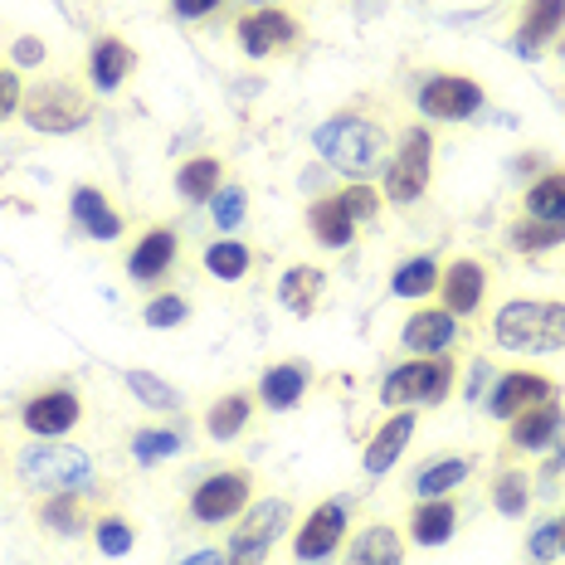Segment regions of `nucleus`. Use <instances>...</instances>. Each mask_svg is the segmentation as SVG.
I'll list each match as a JSON object with an SVG mask.
<instances>
[{"instance_id":"dca6fc26","label":"nucleus","mask_w":565,"mask_h":565,"mask_svg":"<svg viewBox=\"0 0 565 565\" xmlns=\"http://www.w3.org/2000/svg\"><path fill=\"white\" fill-rule=\"evenodd\" d=\"M439 298L454 317L478 312L482 298H488V268H482L478 258H454V264L439 274Z\"/></svg>"},{"instance_id":"2eb2a0df","label":"nucleus","mask_w":565,"mask_h":565,"mask_svg":"<svg viewBox=\"0 0 565 565\" xmlns=\"http://www.w3.org/2000/svg\"><path fill=\"white\" fill-rule=\"evenodd\" d=\"M512 424V434H508V444L516 454H546L551 444L565 434V405H561V395L556 399H541V405L532 409H522Z\"/></svg>"},{"instance_id":"473e14b6","label":"nucleus","mask_w":565,"mask_h":565,"mask_svg":"<svg viewBox=\"0 0 565 565\" xmlns=\"http://www.w3.org/2000/svg\"><path fill=\"white\" fill-rule=\"evenodd\" d=\"M434 288H439V264H434L429 254L405 258V264L391 274V292H395V298H429Z\"/></svg>"},{"instance_id":"a211bd4d","label":"nucleus","mask_w":565,"mask_h":565,"mask_svg":"<svg viewBox=\"0 0 565 565\" xmlns=\"http://www.w3.org/2000/svg\"><path fill=\"white\" fill-rule=\"evenodd\" d=\"M175 258H181V239H175V230H147L141 239L132 244V254H127V278L137 282H161L175 268Z\"/></svg>"},{"instance_id":"49530a36","label":"nucleus","mask_w":565,"mask_h":565,"mask_svg":"<svg viewBox=\"0 0 565 565\" xmlns=\"http://www.w3.org/2000/svg\"><path fill=\"white\" fill-rule=\"evenodd\" d=\"M175 565H230L225 551H191V556H181Z\"/></svg>"},{"instance_id":"5701e85b","label":"nucleus","mask_w":565,"mask_h":565,"mask_svg":"<svg viewBox=\"0 0 565 565\" xmlns=\"http://www.w3.org/2000/svg\"><path fill=\"white\" fill-rule=\"evenodd\" d=\"M322 298H327V274H322V268H312V264H292L288 274L278 278V302H282V312H292V317H312L317 308H322Z\"/></svg>"},{"instance_id":"6ab92c4d","label":"nucleus","mask_w":565,"mask_h":565,"mask_svg":"<svg viewBox=\"0 0 565 565\" xmlns=\"http://www.w3.org/2000/svg\"><path fill=\"white\" fill-rule=\"evenodd\" d=\"M137 68V50L127 40H117V34H103V40H93L88 50V84L98 93H117L132 78Z\"/></svg>"},{"instance_id":"1a4fd4ad","label":"nucleus","mask_w":565,"mask_h":565,"mask_svg":"<svg viewBox=\"0 0 565 565\" xmlns=\"http://www.w3.org/2000/svg\"><path fill=\"white\" fill-rule=\"evenodd\" d=\"M482 108V84L468 74H434L419 88V113L429 122H468Z\"/></svg>"},{"instance_id":"39448f33","label":"nucleus","mask_w":565,"mask_h":565,"mask_svg":"<svg viewBox=\"0 0 565 565\" xmlns=\"http://www.w3.org/2000/svg\"><path fill=\"white\" fill-rule=\"evenodd\" d=\"M454 381H458V361L449 351H444V356H429V361H405V366L381 381V405L385 409L439 405V399H449Z\"/></svg>"},{"instance_id":"a18cd8bd","label":"nucleus","mask_w":565,"mask_h":565,"mask_svg":"<svg viewBox=\"0 0 565 565\" xmlns=\"http://www.w3.org/2000/svg\"><path fill=\"white\" fill-rule=\"evenodd\" d=\"M15 64H20V68L44 64V44L34 40V34H20V40H15Z\"/></svg>"},{"instance_id":"9b49d317","label":"nucleus","mask_w":565,"mask_h":565,"mask_svg":"<svg viewBox=\"0 0 565 565\" xmlns=\"http://www.w3.org/2000/svg\"><path fill=\"white\" fill-rule=\"evenodd\" d=\"M347 541V508L341 502H317V508L302 516L298 536H292V556H298L302 565L332 556V551Z\"/></svg>"},{"instance_id":"f257e3e1","label":"nucleus","mask_w":565,"mask_h":565,"mask_svg":"<svg viewBox=\"0 0 565 565\" xmlns=\"http://www.w3.org/2000/svg\"><path fill=\"white\" fill-rule=\"evenodd\" d=\"M312 147L322 151L341 175H351V181H366L371 171H385V132L371 117H356V113L327 117L312 132Z\"/></svg>"},{"instance_id":"f03ea898","label":"nucleus","mask_w":565,"mask_h":565,"mask_svg":"<svg viewBox=\"0 0 565 565\" xmlns=\"http://www.w3.org/2000/svg\"><path fill=\"white\" fill-rule=\"evenodd\" d=\"M492 341L516 356H546V351H565V302H536L516 298L492 317Z\"/></svg>"},{"instance_id":"f8f14e48","label":"nucleus","mask_w":565,"mask_h":565,"mask_svg":"<svg viewBox=\"0 0 565 565\" xmlns=\"http://www.w3.org/2000/svg\"><path fill=\"white\" fill-rule=\"evenodd\" d=\"M556 381L551 375H541V371H508V375H498V385H492V395H488V415L492 419H516L522 409H532L541 405V399H556Z\"/></svg>"},{"instance_id":"bb28decb","label":"nucleus","mask_w":565,"mask_h":565,"mask_svg":"<svg viewBox=\"0 0 565 565\" xmlns=\"http://www.w3.org/2000/svg\"><path fill=\"white\" fill-rule=\"evenodd\" d=\"M249 419H254V395L249 391H225L215 405L205 409V429H210V439H220V444L239 439V434L249 429Z\"/></svg>"},{"instance_id":"a878e982","label":"nucleus","mask_w":565,"mask_h":565,"mask_svg":"<svg viewBox=\"0 0 565 565\" xmlns=\"http://www.w3.org/2000/svg\"><path fill=\"white\" fill-rule=\"evenodd\" d=\"M454 532H458V508L449 498H429L409 512V541L415 546H444V541H454Z\"/></svg>"},{"instance_id":"4468645a","label":"nucleus","mask_w":565,"mask_h":565,"mask_svg":"<svg viewBox=\"0 0 565 565\" xmlns=\"http://www.w3.org/2000/svg\"><path fill=\"white\" fill-rule=\"evenodd\" d=\"M561 34H565V0H526L522 25L512 30V54L541 58V50L556 44Z\"/></svg>"},{"instance_id":"c756f323","label":"nucleus","mask_w":565,"mask_h":565,"mask_svg":"<svg viewBox=\"0 0 565 565\" xmlns=\"http://www.w3.org/2000/svg\"><path fill=\"white\" fill-rule=\"evenodd\" d=\"M40 526L54 536H84L88 532V508L78 492H68V498H44L40 502Z\"/></svg>"},{"instance_id":"0eeeda50","label":"nucleus","mask_w":565,"mask_h":565,"mask_svg":"<svg viewBox=\"0 0 565 565\" xmlns=\"http://www.w3.org/2000/svg\"><path fill=\"white\" fill-rule=\"evenodd\" d=\"M288 502L282 498H264V502H249L244 508V522L230 532V565H264L268 546L282 536V526H288Z\"/></svg>"},{"instance_id":"de8ad7c7","label":"nucleus","mask_w":565,"mask_h":565,"mask_svg":"<svg viewBox=\"0 0 565 565\" xmlns=\"http://www.w3.org/2000/svg\"><path fill=\"white\" fill-rule=\"evenodd\" d=\"M561 541H565V512H561Z\"/></svg>"},{"instance_id":"f3484780","label":"nucleus","mask_w":565,"mask_h":565,"mask_svg":"<svg viewBox=\"0 0 565 565\" xmlns=\"http://www.w3.org/2000/svg\"><path fill=\"white\" fill-rule=\"evenodd\" d=\"M409 434H415V409H391V419H385L381 429L371 434L366 454H361V468H366V478L391 473V468L399 463V454L409 449Z\"/></svg>"},{"instance_id":"72a5a7b5","label":"nucleus","mask_w":565,"mask_h":565,"mask_svg":"<svg viewBox=\"0 0 565 565\" xmlns=\"http://www.w3.org/2000/svg\"><path fill=\"white\" fill-rule=\"evenodd\" d=\"M122 385L132 391L147 409H181V391L175 385H167L161 375H151V371H122Z\"/></svg>"},{"instance_id":"4be33fe9","label":"nucleus","mask_w":565,"mask_h":565,"mask_svg":"<svg viewBox=\"0 0 565 565\" xmlns=\"http://www.w3.org/2000/svg\"><path fill=\"white\" fill-rule=\"evenodd\" d=\"M341 565H405V541H399V532L385 522L361 526V532L347 541Z\"/></svg>"},{"instance_id":"393cba45","label":"nucleus","mask_w":565,"mask_h":565,"mask_svg":"<svg viewBox=\"0 0 565 565\" xmlns=\"http://www.w3.org/2000/svg\"><path fill=\"white\" fill-rule=\"evenodd\" d=\"M302 395H308V366H298V361H278V366H268L258 375V395L268 409H298Z\"/></svg>"},{"instance_id":"20e7f679","label":"nucleus","mask_w":565,"mask_h":565,"mask_svg":"<svg viewBox=\"0 0 565 565\" xmlns=\"http://www.w3.org/2000/svg\"><path fill=\"white\" fill-rule=\"evenodd\" d=\"M20 117L44 137H68V132H84L88 127L93 103H88V93L78 84H68V78H44V84H34L25 93Z\"/></svg>"},{"instance_id":"ddd939ff","label":"nucleus","mask_w":565,"mask_h":565,"mask_svg":"<svg viewBox=\"0 0 565 565\" xmlns=\"http://www.w3.org/2000/svg\"><path fill=\"white\" fill-rule=\"evenodd\" d=\"M292 40H298V20L288 15V10H254V15L239 20V50L249 58H274L282 50H292Z\"/></svg>"},{"instance_id":"f704fd0d","label":"nucleus","mask_w":565,"mask_h":565,"mask_svg":"<svg viewBox=\"0 0 565 565\" xmlns=\"http://www.w3.org/2000/svg\"><path fill=\"white\" fill-rule=\"evenodd\" d=\"M508 239L516 254H546V249H556V244H565V225H551V220H516Z\"/></svg>"},{"instance_id":"6e6552de","label":"nucleus","mask_w":565,"mask_h":565,"mask_svg":"<svg viewBox=\"0 0 565 565\" xmlns=\"http://www.w3.org/2000/svg\"><path fill=\"white\" fill-rule=\"evenodd\" d=\"M249 498H254V478L244 473V468H220V473H210L205 482H195L191 516L205 526H220L249 508Z\"/></svg>"},{"instance_id":"7ed1b4c3","label":"nucleus","mask_w":565,"mask_h":565,"mask_svg":"<svg viewBox=\"0 0 565 565\" xmlns=\"http://www.w3.org/2000/svg\"><path fill=\"white\" fill-rule=\"evenodd\" d=\"M20 482L40 498H68V492H93V458L74 444H58V439H40L30 444L25 454L15 458Z\"/></svg>"},{"instance_id":"a19ab883","label":"nucleus","mask_w":565,"mask_h":565,"mask_svg":"<svg viewBox=\"0 0 565 565\" xmlns=\"http://www.w3.org/2000/svg\"><path fill=\"white\" fill-rule=\"evenodd\" d=\"M341 205H347V215L356 220V225H371V220L381 215V191H371L366 181H351L347 191H341Z\"/></svg>"},{"instance_id":"2f4dec72","label":"nucleus","mask_w":565,"mask_h":565,"mask_svg":"<svg viewBox=\"0 0 565 565\" xmlns=\"http://www.w3.org/2000/svg\"><path fill=\"white\" fill-rule=\"evenodd\" d=\"M468 478V458H439V463H424L415 473V498L429 502V498H449L458 482Z\"/></svg>"},{"instance_id":"c9c22d12","label":"nucleus","mask_w":565,"mask_h":565,"mask_svg":"<svg viewBox=\"0 0 565 565\" xmlns=\"http://www.w3.org/2000/svg\"><path fill=\"white\" fill-rule=\"evenodd\" d=\"M93 541H98V551H103L108 561H122L127 551L137 546V526L127 522V516L108 512V516H98V522H93Z\"/></svg>"},{"instance_id":"ea45409f","label":"nucleus","mask_w":565,"mask_h":565,"mask_svg":"<svg viewBox=\"0 0 565 565\" xmlns=\"http://www.w3.org/2000/svg\"><path fill=\"white\" fill-rule=\"evenodd\" d=\"M132 454H137V463H161V458H175V454H181V434H171V429H141L137 439H132Z\"/></svg>"},{"instance_id":"aec40b11","label":"nucleus","mask_w":565,"mask_h":565,"mask_svg":"<svg viewBox=\"0 0 565 565\" xmlns=\"http://www.w3.org/2000/svg\"><path fill=\"white\" fill-rule=\"evenodd\" d=\"M454 337H458V317L449 308H419L399 332L405 351H415V356H444L454 347Z\"/></svg>"},{"instance_id":"4c0bfd02","label":"nucleus","mask_w":565,"mask_h":565,"mask_svg":"<svg viewBox=\"0 0 565 565\" xmlns=\"http://www.w3.org/2000/svg\"><path fill=\"white\" fill-rule=\"evenodd\" d=\"M244 215H249V195H244V185H220L215 195H210V220H215L220 230H239Z\"/></svg>"},{"instance_id":"412c9836","label":"nucleus","mask_w":565,"mask_h":565,"mask_svg":"<svg viewBox=\"0 0 565 565\" xmlns=\"http://www.w3.org/2000/svg\"><path fill=\"white\" fill-rule=\"evenodd\" d=\"M68 215L78 220V230H88V239H98V244L122 239V215L108 205V195H103L98 185H74V195H68Z\"/></svg>"},{"instance_id":"37998d69","label":"nucleus","mask_w":565,"mask_h":565,"mask_svg":"<svg viewBox=\"0 0 565 565\" xmlns=\"http://www.w3.org/2000/svg\"><path fill=\"white\" fill-rule=\"evenodd\" d=\"M20 103H25V84H20L15 68H0V122H10V117L20 113Z\"/></svg>"},{"instance_id":"c85d7f7f","label":"nucleus","mask_w":565,"mask_h":565,"mask_svg":"<svg viewBox=\"0 0 565 565\" xmlns=\"http://www.w3.org/2000/svg\"><path fill=\"white\" fill-rule=\"evenodd\" d=\"M526 220H551V225H565V171H546L526 185Z\"/></svg>"},{"instance_id":"423d86ee","label":"nucleus","mask_w":565,"mask_h":565,"mask_svg":"<svg viewBox=\"0 0 565 565\" xmlns=\"http://www.w3.org/2000/svg\"><path fill=\"white\" fill-rule=\"evenodd\" d=\"M429 171H434V132L429 127H409L399 137L395 157L385 161V185L381 195L391 205H415V200L429 191Z\"/></svg>"},{"instance_id":"e433bc0d","label":"nucleus","mask_w":565,"mask_h":565,"mask_svg":"<svg viewBox=\"0 0 565 565\" xmlns=\"http://www.w3.org/2000/svg\"><path fill=\"white\" fill-rule=\"evenodd\" d=\"M526 502H532V492H526V473L522 468H502L498 478H492V508H498L502 516H522Z\"/></svg>"},{"instance_id":"c03bdc74","label":"nucleus","mask_w":565,"mask_h":565,"mask_svg":"<svg viewBox=\"0 0 565 565\" xmlns=\"http://www.w3.org/2000/svg\"><path fill=\"white\" fill-rule=\"evenodd\" d=\"M220 6H225V0H171L175 20H205V15H215Z\"/></svg>"},{"instance_id":"9d476101","label":"nucleus","mask_w":565,"mask_h":565,"mask_svg":"<svg viewBox=\"0 0 565 565\" xmlns=\"http://www.w3.org/2000/svg\"><path fill=\"white\" fill-rule=\"evenodd\" d=\"M78 419H84V399L68 391V385L30 395L25 409H20V424H25L34 439H64L68 429H78Z\"/></svg>"},{"instance_id":"7c9ffc66","label":"nucleus","mask_w":565,"mask_h":565,"mask_svg":"<svg viewBox=\"0 0 565 565\" xmlns=\"http://www.w3.org/2000/svg\"><path fill=\"white\" fill-rule=\"evenodd\" d=\"M254 268V254H249V244H239V239H215L205 249V274L210 278H220V282H239L244 274Z\"/></svg>"},{"instance_id":"58836bf2","label":"nucleus","mask_w":565,"mask_h":565,"mask_svg":"<svg viewBox=\"0 0 565 565\" xmlns=\"http://www.w3.org/2000/svg\"><path fill=\"white\" fill-rule=\"evenodd\" d=\"M141 317H147V327H157V332H171V327H181L185 317H191V302H185L181 292H157Z\"/></svg>"},{"instance_id":"79ce46f5","label":"nucleus","mask_w":565,"mask_h":565,"mask_svg":"<svg viewBox=\"0 0 565 565\" xmlns=\"http://www.w3.org/2000/svg\"><path fill=\"white\" fill-rule=\"evenodd\" d=\"M526 551H532V561H536V565H551V561H556L561 551H565V541H561V522L536 526V532H532V546H526Z\"/></svg>"},{"instance_id":"b1692460","label":"nucleus","mask_w":565,"mask_h":565,"mask_svg":"<svg viewBox=\"0 0 565 565\" xmlns=\"http://www.w3.org/2000/svg\"><path fill=\"white\" fill-rule=\"evenodd\" d=\"M308 230L312 239L322 244V249H347L351 239H356V220L347 215V205H341V195H317L308 205Z\"/></svg>"},{"instance_id":"cd10ccee","label":"nucleus","mask_w":565,"mask_h":565,"mask_svg":"<svg viewBox=\"0 0 565 565\" xmlns=\"http://www.w3.org/2000/svg\"><path fill=\"white\" fill-rule=\"evenodd\" d=\"M225 185V161L220 157H191L175 171V195L191 200V205H210V195Z\"/></svg>"}]
</instances>
